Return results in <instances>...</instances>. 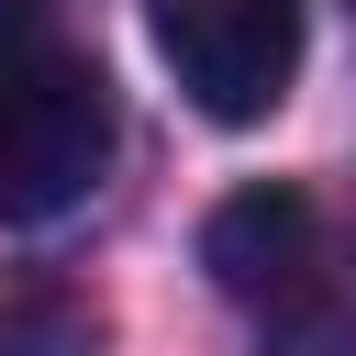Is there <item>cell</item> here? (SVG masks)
I'll list each match as a JSON object with an SVG mask.
<instances>
[{"label": "cell", "instance_id": "cell-1", "mask_svg": "<svg viewBox=\"0 0 356 356\" xmlns=\"http://www.w3.org/2000/svg\"><path fill=\"white\" fill-rule=\"evenodd\" d=\"M122 111L89 44L67 33H11L0 44V222H67L111 178Z\"/></svg>", "mask_w": 356, "mask_h": 356}, {"label": "cell", "instance_id": "cell-2", "mask_svg": "<svg viewBox=\"0 0 356 356\" xmlns=\"http://www.w3.org/2000/svg\"><path fill=\"white\" fill-rule=\"evenodd\" d=\"M145 33L211 122H267L300 78V0H145Z\"/></svg>", "mask_w": 356, "mask_h": 356}, {"label": "cell", "instance_id": "cell-3", "mask_svg": "<svg viewBox=\"0 0 356 356\" xmlns=\"http://www.w3.org/2000/svg\"><path fill=\"white\" fill-rule=\"evenodd\" d=\"M200 267H211V289L234 300V312H256V323H278L289 300H312L323 278H334V256H323V211L300 200V189H234L211 222H200Z\"/></svg>", "mask_w": 356, "mask_h": 356}, {"label": "cell", "instance_id": "cell-4", "mask_svg": "<svg viewBox=\"0 0 356 356\" xmlns=\"http://www.w3.org/2000/svg\"><path fill=\"white\" fill-rule=\"evenodd\" d=\"M0 356H89V323L33 300V312H0Z\"/></svg>", "mask_w": 356, "mask_h": 356}, {"label": "cell", "instance_id": "cell-5", "mask_svg": "<svg viewBox=\"0 0 356 356\" xmlns=\"http://www.w3.org/2000/svg\"><path fill=\"white\" fill-rule=\"evenodd\" d=\"M33 11H44V0H0V44H11V33H44Z\"/></svg>", "mask_w": 356, "mask_h": 356}]
</instances>
